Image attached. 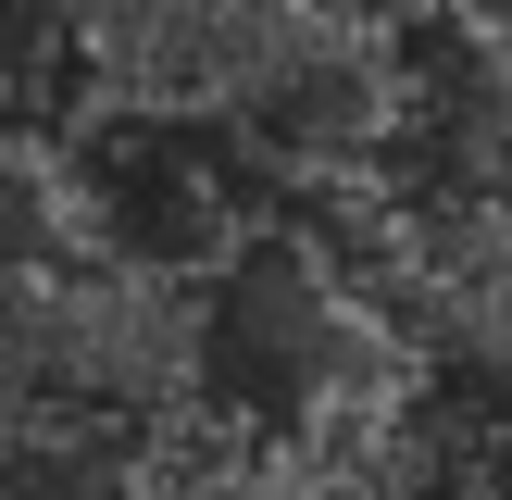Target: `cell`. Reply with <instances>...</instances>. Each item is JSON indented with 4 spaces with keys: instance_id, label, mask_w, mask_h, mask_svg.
Returning a JSON list of instances; mask_svg holds the SVG:
<instances>
[{
    "instance_id": "obj_1",
    "label": "cell",
    "mask_w": 512,
    "mask_h": 500,
    "mask_svg": "<svg viewBox=\"0 0 512 500\" xmlns=\"http://www.w3.org/2000/svg\"><path fill=\"white\" fill-rule=\"evenodd\" d=\"M488 488H500V500H512V438H500V450H488Z\"/></svg>"
}]
</instances>
